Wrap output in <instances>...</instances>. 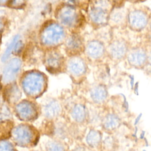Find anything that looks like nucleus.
<instances>
[{"mask_svg": "<svg viewBox=\"0 0 151 151\" xmlns=\"http://www.w3.org/2000/svg\"><path fill=\"white\" fill-rule=\"evenodd\" d=\"M21 85L27 96L31 98H37L45 91L47 77L38 71H27L21 78Z\"/></svg>", "mask_w": 151, "mask_h": 151, "instance_id": "f257e3e1", "label": "nucleus"}, {"mask_svg": "<svg viewBox=\"0 0 151 151\" xmlns=\"http://www.w3.org/2000/svg\"><path fill=\"white\" fill-rule=\"evenodd\" d=\"M65 38L63 28L55 22L47 24L40 34L41 43L46 47H54L61 44Z\"/></svg>", "mask_w": 151, "mask_h": 151, "instance_id": "f03ea898", "label": "nucleus"}, {"mask_svg": "<svg viewBox=\"0 0 151 151\" xmlns=\"http://www.w3.org/2000/svg\"><path fill=\"white\" fill-rule=\"evenodd\" d=\"M14 140L19 145L27 146L31 145L37 138V132L31 126L20 124L11 131Z\"/></svg>", "mask_w": 151, "mask_h": 151, "instance_id": "7ed1b4c3", "label": "nucleus"}, {"mask_svg": "<svg viewBox=\"0 0 151 151\" xmlns=\"http://www.w3.org/2000/svg\"><path fill=\"white\" fill-rule=\"evenodd\" d=\"M15 113L19 119L24 121H31L38 117V108L35 103L25 100L17 104Z\"/></svg>", "mask_w": 151, "mask_h": 151, "instance_id": "20e7f679", "label": "nucleus"}, {"mask_svg": "<svg viewBox=\"0 0 151 151\" xmlns=\"http://www.w3.org/2000/svg\"><path fill=\"white\" fill-rule=\"evenodd\" d=\"M22 62L17 58H14L9 60L5 66L2 75V82L4 84H8L14 82L21 70Z\"/></svg>", "mask_w": 151, "mask_h": 151, "instance_id": "39448f33", "label": "nucleus"}, {"mask_svg": "<svg viewBox=\"0 0 151 151\" xmlns=\"http://www.w3.org/2000/svg\"><path fill=\"white\" fill-rule=\"evenodd\" d=\"M57 18L63 25L71 27L76 24L78 15L74 8L69 5H65L58 10Z\"/></svg>", "mask_w": 151, "mask_h": 151, "instance_id": "423d86ee", "label": "nucleus"}, {"mask_svg": "<svg viewBox=\"0 0 151 151\" xmlns=\"http://www.w3.org/2000/svg\"><path fill=\"white\" fill-rule=\"evenodd\" d=\"M64 64V58L57 51L52 50L48 52L45 57V65L47 70L51 73L60 71Z\"/></svg>", "mask_w": 151, "mask_h": 151, "instance_id": "0eeeda50", "label": "nucleus"}, {"mask_svg": "<svg viewBox=\"0 0 151 151\" xmlns=\"http://www.w3.org/2000/svg\"><path fill=\"white\" fill-rule=\"evenodd\" d=\"M86 146L92 151H101L103 136L96 129H90L86 136Z\"/></svg>", "mask_w": 151, "mask_h": 151, "instance_id": "6e6552de", "label": "nucleus"}, {"mask_svg": "<svg viewBox=\"0 0 151 151\" xmlns=\"http://www.w3.org/2000/svg\"><path fill=\"white\" fill-rule=\"evenodd\" d=\"M146 15L143 12L136 10L131 12L129 15V22L130 26L136 29L143 28L147 24Z\"/></svg>", "mask_w": 151, "mask_h": 151, "instance_id": "1a4fd4ad", "label": "nucleus"}, {"mask_svg": "<svg viewBox=\"0 0 151 151\" xmlns=\"http://www.w3.org/2000/svg\"><path fill=\"white\" fill-rule=\"evenodd\" d=\"M68 69L70 73L75 76L83 75L86 70V66L84 61L78 57H74L68 63Z\"/></svg>", "mask_w": 151, "mask_h": 151, "instance_id": "9d476101", "label": "nucleus"}, {"mask_svg": "<svg viewBox=\"0 0 151 151\" xmlns=\"http://www.w3.org/2000/svg\"><path fill=\"white\" fill-rule=\"evenodd\" d=\"M65 46L69 52L72 54H76L82 50L83 43L81 38L78 35H72L67 38Z\"/></svg>", "mask_w": 151, "mask_h": 151, "instance_id": "9b49d317", "label": "nucleus"}, {"mask_svg": "<svg viewBox=\"0 0 151 151\" xmlns=\"http://www.w3.org/2000/svg\"><path fill=\"white\" fill-rule=\"evenodd\" d=\"M105 8L96 6L92 8L90 12V16L91 20L96 24H101L107 22L108 14Z\"/></svg>", "mask_w": 151, "mask_h": 151, "instance_id": "f8f14e48", "label": "nucleus"}, {"mask_svg": "<svg viewBox=\"0 0 151 151\" xmlns=\"http://www.w3.org/2000/svg\"><path fill=\"white\" fill-rule=\"evenodd\" d=\"M146 52L142 49H135L132 51L128 56L129 63L134 66H142L146 60Z\"/></svg>", "mask_w": 151, "mask_h": 151, "instance_id": "ddd939ff", "label": "nucleus"}, {"mask_svg": "<svg viewBox=\"0 0 151 151\" xmlns=\"http://www.w3.org/2000/svg\"><path fill=\"white\" fill-rule=\"evenodd\" d=\"M21 47L22 41L20 40L19 36L18 35H17L13 37L12 40L11 41L10 43L3 53L1 57L2 61L3 62L6 61L9 58L12 53L19 51V49Z\"/></svg>", "mask_w": 151, "mask_h": 151, "instance_id": "4468645a", "label": "nucleus"}, {"mask_svg": "<svg viewBox=\"0 0 151 151\" xmlns=\"http://www.w3.org/2000/svg\"><path fill=\"white\" fill-rule=\"evenodd\" d=\"M21 96V93L17 85L12 84L6 88L4 91V97L10 104L17 103Z\"/></svg>", "mask_w": 151, "mask_h": 151, "instance_id": "2eb2a0df", "label": "nucleus"}, {"mask_svg": "<svg viewBox=\"0 0 151 151\" xmlns=\"http://www.w3.org/2000/svg\"><path fill=\"white\" fill-rule=\"evenodd\" d=\"M86 51L90 57L97 58L100 57L104 53V47L100 42L92 41L87 45Z\"/></svg>", "mask_w": 151, "mask_h": 151, "instance_id": "dca6fc26", "label": "nucleus"}, {"mask_svg": "<svg viewBox=\"0 0 151 151\" xmlns=\"http://www.w3.org/2000/svg\"><path fill=\"white\" fill-rule=\"evenodd\" d=\"M127 50V47L124 42L116 41L113 42L110 47V52L111 55L115 58H122Z\"/></svg>", "mask_w": 151, "mask_h": 151, "instance_id": "f3484780", "label": "nucleus"}, {"mask_svg": "<svg viewBox=\"0 0 151 151\" xmlns=\"http://www.w3.org/2000/svg\"><path fill=\"white\" fill-rule=\"evenodd\" d=\"M120 123V119L113 114H109L106 116L103 121V128L107 132H113L117 129Z\"/></svg>", "mask_w": 151, "mask_h": 151, "instance_id": "a211bd4d", "label": "nucleus"}, {"mask_svg": "<svg viewBox=\"0 0 151 151\" xmlns=\"http://www.w3.org/2000/svg\"><path fill=\"white\" fill-rule=\"evenodd\" d=\"M60 104L55 100H51L46 103L44 107V111L45 116L49 119L56 117L60 112Z\"/></svg>", "mask_w": 151, "mask_h": 151, "instance_id": "6ab92c4d", "label": "nucleus"}, {"mask_svg": "<svg viewBox=\"0 0 151 151\" xmlns=\"http://www.w3.org/2000/svg\"><path fill=\"white\" fill-rule=\"evenodd\" d=\"M71 116L77 123H83L87 116L86 107L81 104H77L72 110Z\"/></svg>", "mask_w": 151, "mask_h": 151, "instance_id": "aec40b11", "label": "nucleus"}, {"mask_svg": "<svg viewBox=\"0 0 151 151\" xmlns=\"http://www.w3.org/2000/svg\"><path fill=\"white\" fill-rule=\"evenodd\" d=\"M91 96L94 101L97 103L103 102L107 97L106 88L101 85L95 86L91 91Z\"/></svg>", "mask_w": 151, "mask_h": 151, "instance_id": "412c9836", "label": "nucleus"}, {"mask_svg": "<svg viewBox=\"0 0 151 151\" xmlns=\"http://www.w3.org/2000/svg\"><path fill=\"white\" fill-rule=\"evenodd\" d=\"M117 142L114 137L107 136L103 139L101 144V151H115L117 149Z\"/></svg>", "mask_w": 151, "mask_h": 151, "instance_id": "4be33fe9", "label": "nucleus"}, {"mask_svg": "<svg viewBox=\"0 0 151 151\" xmlns=\"http://www.w3.org/2000/svg\"><path fill=\"white\" fill-rule=\"evenodd\" d=\"M47 151H68L64 144L58 141H50L47 145Z\"/></svg>", "mask_w": 151, "mask_h": 151, "instance_id": "5701e85b", "label": "nucleus"}, {"mask_svg": "<svg viewBox=\"0 0 151 151\" xmlns=\"http://www.w3.org/2000/svg\"><path fill=\"white\" fill-rule=\"evenodd\" d=\"M12 124L10 122H4L0 125V139L5 138L11 132Z\"/></svg>", "mask_w": 151, "mask_h": 151, "instance_id": "b1692460", "label": "nucleus"}, {"mask_svg": "<svg viewBox=\"0 0 151 151\" xmlns=\"http://www.w3.org/2000/svg\"><path fill=\"white\" fill-rule=\"evenodd\" d=\"M124 18V11L122 9H116L113 11L111 15V19L116 23L121 22Z\"/></svg>", "mask_w": 151, "mask_h": 151, "instance_id": "393cba45", "label": "nucleus"}, {"mask_svg": "<svg viewBox=\"0 0 151 151\" xmlns=\"http://www.w3.org/2000/svg\"><path fill=\"white\" fill-rule=\"evenodd\" d=\"M0 151H16L13 145L8 141L2 139L0 140Z\"/></svg>", "mask_w": 151, "mask_h": 151, "instance_id": "a878e982", "label": "nucleus"}, {"mask_svg": "<svg viewBox=\"0 0 151 151\" xmlns=\"http://www.w3.org/2000/svg\"><path fill=\"white\" fill-rule=\"evenodd\" d=\"M6 5L12 8H21L25 5V2L23 1H6Z\"/></svg>", "mask_w": 151, "mask_h": 151, "instance_id": "bb28decb", "label": "nucleus"}, {"mask_svg": "<svg viewBox=\"0 0 151 151\" xmlns=\"http://www.w3.org/2000/svg\"><path fill=\"white\" fill-rule=\"evenodd\" d=\"M10 111L8 107L5 105L0 106V120L6 119L7 117H9Z\"/></svg>", "mask_w": 151, "mask_h": 151, "instance_id": "cd10ccee", "label": "nucleus"}, {"mask_svg": "<svg viewBox=\"0 0 151 151\" xmlns=\"http://www.w3.org/2000/svg\"><path fill=\"white\" fill-rule=\"evenodd\" d=\"M71 151H90V150L85 145L78 144L73 148Z\"/></svg>", "mask_w": 151, "mask_h": 151, "instance_id": "c85d7f7f", "label": "nucleus"}, {"mask_svg": "<svg viewBox=\"0 0 151 151\" xmlns=\"http://www.w3.org/2000/svg\"><path fill=\"white\" fill-rule=\"evenodd\" d=\"M5 25V20L4 18L2 17H0V33L2 31Z\"/></svg>", "mask_w": 151, "mask_h": 151, "instance_id": "c756f323", "label": "nucleus"}, {"mask_svg": "<svg viewBox=\"0 0 151 151\" xmlns=\"http://www.w3.org/2000/svg\"><path fill=\"white\" fill-rule=\"evenodd\" d=\"M149 60L150 63H151V52H150V54H149Z\"/></svg>", "mask_w": 151, "mask_h": 151, "instance_id": "7c9ffc66", "label": "nucleus"}, {"mask_svg": "<svg viewBox=\"0 0 151 151\" xmlns=\"http://www.w3.org/2000/svg\"><path fill=\"white\" fill-rule=\"evenodd\" d=\"M4 12V11L2 9H1V8H0V15H2Z\"/></svg>", "mask_w": 151, "mask_h": 151, "instance_id": "2f4dec72", "label": "nucleus"}]
</instances>
